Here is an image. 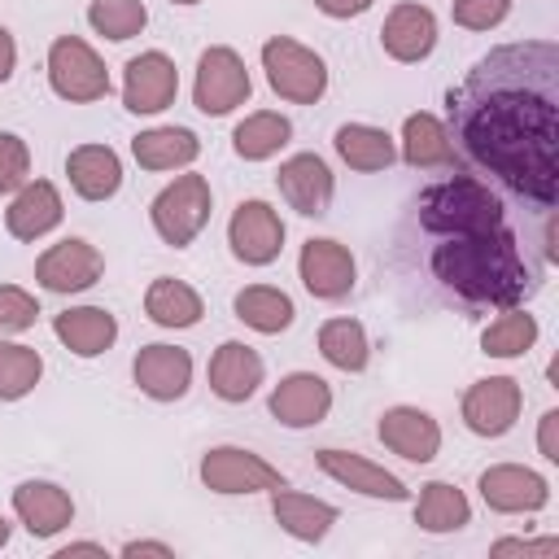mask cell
<instances>
[{
	"label": "cell",
	"instance_id": "1",
	"mask_svg": "<svg viewBox=\"0 0 559 559\" xmlns=\"http://www.w3.org/2000/svg\"><path fill=\"white\" fill-rule=\"evenodd\" d=\"M450 140L537 210L559 197V44L489 48L450 92Z\"/></svg>",
	"mask_w": 559,
	"mask_h": 559
},
{
	"label": "cell",
	"instance_id": "2",
	"mask_svg": "<svg viewBox=\"0 0 559 559\" xmlns=\"http://www.w3.org/2000/svg\"><path fill=\"white\" fill-rule=\"evenodd\" d=\"M432 275L467 306H498L511 310L524 297L537 293V271L520 253L515 231L489 227V231H467V236H441V245L428 258Z\"/></svg>",
	"mask_w": 559,
	"mask_h": 559
},
{
	"label": "cell",
	"instance_id": "3",
	"mask_svg": "<svg viewBox=\"0 0 559 559\" xmlns=\"http://www.w3.org/2000/svg\"><path fill=\"white\" fill-rule=\"evenodd\" d=\"M415 214L428 236H467V231H489L507 223L498 192L472 175H450L424 188L415 201Z\"/></svg>",
	"mask_w": 559,
	"mask_h": 559
},
{
	"label": "cell",
	"instance_id": "4",
	"mask_svg": "<svg viewBox=\"0 0 559 559\" xmlns=\"http://www.w3.org/2000/svg\"><path fill=\"white\" fill-rule=\"evenodd\" d=\"M210 210H214L210 179L205 175H175V183H166L153 197L148 218H153V231L170 249H188L201 236V227L210 223Z\"/></svg>",
	"mask_w": 559,
	"mask_h": 559
},
{
	"label": "cell",
	"instance_id": "5",
	"mask_svg": "<svg viewBox=\"0 0 559 559\" xmlns=\"http://www.w3.org/2000/svg\"><path fill=\"white\" fill-rule=\"evenodd\" d=\"M262 70H266V83L280 100H293V105H314L323 92H328V66L314 48L288 39V35H271L262 44Z\"/></svg>",
	"mask_w": 559,
	"mask_h": 559
},
{
	"label": "cell",
	"instance_id": "6",
	"mask_svg": "<svg viewBox=\"0 0 559 559\" xmlns=\"http://www.w3.org/2000/svg\"><path fill=\"white\" fill-rule=\"evenodd\" d=\"M48 83L70 105H92L109 96V70L96 57V48L79 35H57L48 48Z\"/></svg>",
	"mask_w": 559,
	"mask_h": 559
},
{
	"label": "cell",
	"instance_id": "7",
	"mask_svg": "<svg viewBox=\"0 0 559 559\" xmlns=\"http://www.w3.org/2000/svg\"><path fill=\"white\" fill-rule=\"evenodd\" d=\"M249 96H253V83H249V70H245L240 52L227 48V44L205 48L201 61H197V79H192V105L205 118H223L236 105H245Z\"/></svg>",
	"mask_w": 559,
	"mask_h": 559
},
{
	"label": "cell",
	"instance_id": "8",
	"mask_svg": "<svg viewBox=\"0 0 559 559\" xmlns=\"http://www.w3.org/2000/svg\"><path fill=\"white\" fill-rule=\"evenodd\" d=\"M201 480L214 493H271L280 485H288L280 467H271L262 454L240 450V445H214V450H205Z\"/></svg>",
	"mask_w": 559,
	"mask_h": 559
},
{
	"label": "cell",
	"instance_id": "9",
	"mask_svg": "<svg viewBox=\"0 0 559 559\" xmlns=\"http://www.w3.org/2000/svg\"><path fill=\"white\" fill-rule=\"evenodd\" d=\"M100 271H105V258H100V249H96L92 240H83V236H66V240L48 245V249L39 253V262H35V280H39L48 293H61V297L92 288V284L100 280Z\"/></svg>",
	"mask_w": 559,
	"mask_h": 559
},
{
	"label": "cell",
	"instance_id": "10",
	"mask_svg": "<svg viewBox=\"0 0 559 559\" xmlns=\"http://www.w3.org/2000/svg\"><path fill=\"white\" fill-rule=\"evenodd\" d=\"M524 406V389L511 376H485L463 393V424L476 437H502L515 428Z\"/></svg>",
	"mask_w": 559,
	"mask_h": 559
},
{
	"label": "cell",
	"instance_id": "11",
	"mask_svg": "<svg viewBox=\"0 0 559 559\" xmlns=\"http://www.w3.org/2000/svg\"><path fill=\"white\" fill-rule=\"evenodd\" d=\"M227 245L245 266H271L284 249V218L266 201H240L227 223Z\"/></svg>",
	"mask_w": 559,
	"mask_h": 559
},
{
	"label": "cell",
	"instance_id": "12",
	"mask_svg": "<svg viewBox=\"0 0 559 559\" xmlns=\"http://www.w3.org/2000/svg\"><path fill=\"white\" fill-rule=\"evenodd\" d=\"M480 498L498 515H528L550 502V480L520 463H493L480 472Z\"/></svg>",
	"mask_w": 559,
	"mask_h": 559
},
{
	"label": "cell",
	"instance_id": "13",
	"mask_svg": "<svg viewBox=\"0 0 559 559\" xmlns=\"http://www.w3.org/2000/svg\"><path fill=\"white\" fill-rule=\"evenodd\" d=\"M179 96V70L166 52H140L122 70V105L131 114H162Z\"/></svg>",
	"mask_w": 559,
	"mask_h": 559
},
{
	"label": "cell",
	"instance_id": "14",
	"mask_svg": "<svg viewBox=\"0 0 559 559\" xmlns=\"http://www.w3.org/2000/svg\"><path fill=\"white\" fill-rule=\"evenodd\" d=\"M297 275H301V284H306L310 297H319V301H341V297L354 288L358 266H354V253H349L341 240H328V236L314 240V236H310V240L301 245Z\"/></svg>",
	"mask_w": 559,
	"mask_h": 559
},
{
	"label": "cell",
	"instance_id": "15",
	"mask_svg": "<svg viewBox=\"0 0 559 559\" xmlns=\"http://www.w3.org/2000/svg\"><path fill=\"white\" fill-rule=\"evenodd\" d=\"M275 188H280V197H284L297 214L323 218L328 205H332L336 179H332V170H328V162H323L319 153H293L288 162H280Z\"/></svg>",
	"mask_w": 559,
	"mask_h": 559
},
{
	"label": "cell",
	"instance_id": "16",
	"mask_svg": "<svg viewBox=\"0 0 559 559\" xmlns=\"http://www.w3.org/2000/svg\"><path fill=\"white\" fill-rule=\"evenodd\" d=\"M376 437L406 463H432L441 450V424L419 406H389L376 424Z\"/></svg>",
	"mask_w": 559,
	"mask_h": 559
},
{
	"label": "cell",
	"instance_id": "17",
	"mask_svg": "<svg viewBox=\"0 0 559 559\" xmlns=\"http://www.w3.org/2000/svg\"><path fill=\"white\" fill-rule=\"evenodd\" d=\"M314 463H319L323 476H332L336 485H345V489H354L362 498H384V502H406L411 498V489L393 472H384L380 463H371V459H362L354 450H332L328 445V450L314 454Z\"/></svg>",
	"mask_w": 559,
	"mask_h": 559
},
{
	"label": "cell",
	"instance_id": "18",
	"mask_svg": "<svg viewBox=\"0 0 559 559\" xmlns=\"http://www.w3.org/2000/svg\"><path fill=\"white\" fill-rule=\"evenodd\" d=\"M380 48L402 61V66H415L424 61L432 48H437V17L428 4H415V0H402L389 9L384 26H380Z\"/></svg>",
	"mask_w": 559,
	"mask_h": 559
},
{
	"label": "cell",
	"instance_id": "19",
	"mask_svg": "<svg viewBox=\"0 0 559 559\" xmlns=\"http://www.w3.org/2000/svg\"><path fill=\"white\" fill-rule=\"evenodd\" d=\"M131 376H135V384H140L144 397L175 402L192 384V354L179 349V345H162V341L157 345H144L135 354V362H131Z\"/></svg>",
	"mask_w": 559,
	"mask_h": 559
},
{
	"label": "cell",
	"instance_id": "20",
	"mask_svg": "<svg viewBox=\"0 0 559 559\" xmlns=\"http://www.w3.org/2000/svg\"><path fill=\"white\" fill-rule=\"evenodd\" d=\"M271 415L284 424V428H314L328 419L332 411V389L323 376L314 371H293L284 376L275 389H271Z\"/></svg>",
	"mask_w": 559,
	"mask_h": 559
},
{
	"label": "cell",
	"instance_id": "21",
	"mask_svg": "<svg viewBox=\"0 0 559 559\" xmlns=\"http://www.w3.org/2000/svg\"><path fill=\"white\" fill-rule=\"evenodd\" d=\"M13 515L31 537H57L74 520V498L52 480H22L13 489Z\"/></svg>",
	"mask_w": 559,
	"mask_h": 559
},
{
	"label": "cell",
	"instance_id": "22",
	"mask_svg": "<svg viewBox=\"0 0 559 559\" xmlns=\"http://www.w3.org/2000/svg\"><path fill=\"white\" fill-rule=\"evenodd\" d=\"M61 214H66V205H61L57 183H48V179H26V183L13 192L9 210H4V227H9L13 240H39V236H48V231L61 223Z\"/></svg>",
	"mask_w": 559,
	"mask_h": 559
},
{
	"label": "cell",
	"instance_id": "23",
	"mask_svg": "<svg viewBox=\"0 0 559 559\" xmlns=\"http://www.w3.org/2000/svg\"><path fill=\"white\" fill-rule=\"evenodd\" d=\"M266 367H262V354L245 341H223L210 358V389L214 397L223 402H249L262 384Z\"/></svg>",
	"mask_w": 559,
	"mask_h": 559
},
{
	"label": "cell",
	"instance_id": "24",
	"mask_svg": "<svg viewBox=\"0 0 559 559\" xmlns=\"http://www.w3.org/2000/svg\"><path fill=\"white\" fill-rule=\"evenodd\" d=\"M66 175H70V188L83 201H109L122 188V162H118V153L109 144H79V148H70Z\"/></svg>",
	"mask_w": 559,
	"mask_h": 559
},
{
	"label": "cell",
	"instance_id": "25",
	"mask_svg": "<svg viewBox=\"0 0 559 559\" xmlns=\"http://www.w3.org/2000/svg\"><path fill=\"white\" fill-rule=\"evenodd\" d=\"M52 332L70 354L96 358L118 341V319L105 306H70V310H61L52 319Z\"/></svg>",
	"mask_w": 559,
	"mask_h": 559
},
{
	"label": "cell",
	"instance_id": "26",
	"mask_svg": "<svg viewBox=\"0 0 559 559\" xmlns=\"http://www.w3.org/2000/svg\"><path fill=\"white\" fill-rule=\"evenodd\" d=\"M271 515H275V524H280L288 537H297V542H323L328 528L336 524V507H332V502L310 498V493H297V489H288V485L271 489Z\"/></svg>",
	"mask_w": 559,
	"mask_h": 559
},
{
	"label": "cell",
	"instance_id": "27",
	"mask_svg": "<svg viewBox=\"0 0 559 559\" xmlns=\"http://www.w3.org/2000/svg\"><path fill=\"white\" fill-rule=\"evenodd\" d=\"M402 162L415 170H445L454 166L450 127L437 114H411L402 122Z\"/></svg>",
	"mask_w": 559,
	"mask_h": 559
},
{
	"label": "cell",
	"instance_id": "28",
	"mask_svg": "<svg viewBox=\"0 0 559 559\" xmlns=\"http://www.w3.org/2000/svg\"><path fill=\"white\" fill-rule=\"evenodd\" d=\"M332 144H336V157H341L349 170H362V175L389 170L393 157H397L393 135L380 131V127H371V122H345V127H336Z\"/></svg>",
	"mask_w": 559,
	"mask_h": 559
},
{
	"label": "cell",
	"instance_id": "29",
	"mask_svg": "<svg viewBox=\"0 0 559 559\" xmlns=\"http://www.w3.org/2000/svg\"><path fill=\"white\" fill-rule=\"evenodd\" d=\"M131 153L144 170H183L197 162L201 140L188 127H148L131 140Z\"/></svg>",
	"mask_w": 559,
	"mask_h": 559
},
{
	"label": "cell",
	"instance_id": "30",
	"mask_svg": "<svg viewBox=\"0 0 559 559\" xmlns=\"http://www.w3.org/2000/svg\"><path fill=\"white\" fill-rule=\"evenodd\" d=\"M231 310H236V319H240L245 328H253V332H262V336H275V332H284V328L297 319L293 297H288L284 288H271V284H249V288H240V293L231 297Z\"/></svg>",
	"mask_w": 559,
	"mask_h": 559
},
{
	"label": "cell",
	"instance_id": "31",
	"mask_svg": "<svg viewBox=\"0 0 559 559\" xmlns=\"http://www.w3.org/2000/svg\"><path fill=\"white\" fill-rule=\"evenodd\" d=\"M144 314L157 323V328H192L201 323L205 306H201V293L183 280H170V275H157L144 293Z\"/></svg>",
	"mask_w": 559,
	"mask_h": 559
},
{
	"label": "cell",
	"instance_id": "32",
	"mask_svg": "<svg viewBox=\"0 0 559 559\" xmlns=\"http://www.w3.org/2000/svg\"><path fill=\"white\" fill-rule=\"evenodd\" d=\"M472 520V502L459 485L450 480H428L419 489V502H415V524L424 533H459L463 524Z\"/></svg>",
	"mask_w": 559,
	"mask_h": 559
},
{
	"label": "cell",
	"instance_id": "33",
	"mask_svg": "<svg viewBox=\"0 0 559 559\" xmlns=\"http://www.w3.org/2000/svg\"><path fill=\"white\" fill-rule=\"evenodd\" d=\"M288 140H293V122H288L284 114H275V109H258V114L240 118L236 131H231V148H236V157H245V162H266V157H275Z\"/></svg>",
	"mask_w": 559,
	"mask_h": 559
},
{
	"label": "cell",
	"instance_id": "34",
	"mask_svg": "<svg viewBox=\"0 0 559 559\" xmlns=\"http://www.w3.org/2000/svg\"><path fill=\"white\" fill-rule=\"evenodd\" d=\"M319 354L336 367V371H362L367 358H371V345H367V332L358 319H328L319 328Z\"/></svg>",
	"mask_w": 559,
	"mask_h": 559
},
{
	"label": "cell",
	"instance_id": "35",
	"mask_svg": "<svg viewBox=\"0 0 559 559\" xmlns=\"http://www.w3.org/2000/svg\"><path fill=\"white\" fill-rule=\"evenodd\" d=\"M533 341H537V319L528 310H520V306H511L502 319H493L480 332V349L489 358H520V354L533 349Z\"/></svg>",
	"mask_w": 559,
	"mask_h": 559
},
{
	"label": "cell",
	"instance_id": "36",
	"mask_svg": "<svg viewBox=\"0 0 559 559\" xmlns=\"http://www.w3.org/2000/svg\"><path fill=\"white\" fill-rule=\"evenodd\" d=\"M87 22H92L96 35L122 44V39H135L148 26V9H144V0H92Z\"/></svg>",
	"mask_w": 559,
	"mask_h": 559
},
{
	"label": "cell",
	"instance_id": "37",
	"mask_svg": "<svg viewBox=\"0 0 559 559\" xmlns=\"http://www.w3.org/2000/svg\"><path fill=\"white\" fill-rule=\"evenodd\" d=\"M44 376V358L31 345H9L0 341V402L26 397Z\"/></svg>",
	"mask_w": 559,
	"mask_h": 559
},
{
	"label": "cell",
	"instance_id": "38",
	"mask_svg": "<svg viewBox=\"0 0 559 559\" xmlns=\"http://www.w3.org/2000/svg\"><path fill=\"white\" fill-rule=\"evenodd\" d=\"M35 319H39V301L17 284H0V336H17Z\"/></svg>",
	"mask_w": 559,
	"mask_h": 559
},
{
	"label": "cell",
	"instance_id": "39",
	"mask_svg": "<svg viewBox=\"0 0 559 559\" xmlns=\"http://www.w3.org/2000/svg\"><path fill=\"white\" fill-rule=\"evenodd\" d=\"M31 179V148L22 135L0 131V192H17Z\"/></svg>",
	"mask_w": 559,
	"mask_h": 559
},
{
	"label": "cell",
	"instance_id": "40",
	"mask_svg": "<svg viewBox=\"0 0 559 559\" xmlns=\"http://www.w3.org/2000/svg\"><path fill=\"white\" fill-rule=\"evenodd\" d=\"M507 13H511V0H454L450 4V17L463 31H493L502 26Z\"/></svg>",
	"mask_w": 559,
	"mask_h": 559
},
{
	"label": "cell",
	"instance_id": "41",
	"mask_svg": "<svg viewBox=\"0 0 559 559\" xmlns=\"http://www.w3.org/2000/svg\"><path fill=\"white\" fill-rule=\"evenodd\" d=\"M493 559H511V555H524V559H555L559 555V537H537V542H524V537H502L489 546Z\"/></svg>",
	"mask_w": 559,
	"mask_h": 559
},
{
	"label": "cell",
	"instance_id": "42",
	"mask_svg": "<svg viewBox=\"0 0 559 559\" xmlns=\"http://www.w3.org/2000/svg\"><path fill=\"white\" fill-rule=\"evenodd\" d=\"M537 450L546 463H559V411H546L537 424Z\"/></svg>",
	"mask_w": 559,
	"mask_h": 559
},
{
	"label": "cell",
	"instance_id": "43",
	"mask_svg": "<svg viewBox=\"0 0 559 559\" xmlns=\"http://www.w3.org/2000/svg\"><path fill=\"white\" fill-rule=\"evenodd\" d=\"M376 0H314V9L319 13H328V17H358V13H367Z\"/></svg>",
	"mask_w": 559,
	"mask_h": 559
},
{
	"label": "cell",
	"instance_id": "44",
	"mask_svg": "<svg viewBox=\"0 0 559 559\" xmlns=\"http://www.w3.org/2000/svg\"><path fill=\"white\" fill-rule=\"evenodd\" d=\"M122 555H127V559H140V555H157V559H175V550H170L166 542H127V546H122Z\"/></svg>",
	"mask_w": 559,
	"mask_h": 559
},
{
	"label": "cell",
	"instance_id": "45",
	"mask_svg": "<svg viewBox=\"0 0 559 559\" xmlns=\"http://www.w3.org/2000/svg\"><path fill=\"white\" fill-rule=\"evenodd\" d=\"M13 66H17V44H13V35L0 26V83H9Z\"/></svg>",
	"mask_w": 559,
	"mask_h": 559
},
{
	"label": "cell",
	"instance_id": "46",
	"mask_svg": "<svg viewBox=\"0 0 559 559\" xmlns=\"http://www.w3.org/2000/svg\"><path fill=\"white\" fill-rule=\"evenodd\" d=\"M70 555H100L105 559V546L100 542H70V546L57 550V559H70Z\"/></svg>",
	"mask_w": 559,
	"mask_h": 559
},
{
	"label": "cell",
	"instance_id": "47",
	"mask_svg": "<svg viewBox=\"0 0 559 559\" xmlns=\"http://www.w3.org/2000/svg\"><path fill=\"white\" fill-rule=\"evenodd\" d=\"M9 533H13V528H9V520H4V515H0V550H4V546H9Z\"/></svg>",
	"mask_w": 559,
	"mask_h": 559
},
{
	"label": "cell",
	"instance_id": "48",
	"mask_svg": "<svg viewBox=\"0 0 559 559\" xmlns=\"http://www.w3.org/2000/svg\"><path fill=\"white\" fill-rule=\"evenodd\" d=\"M170 4H201V0H170Z\"/></svg>",
	"mask_w": 559,
	"mask_h": 559
}]
</instances>
